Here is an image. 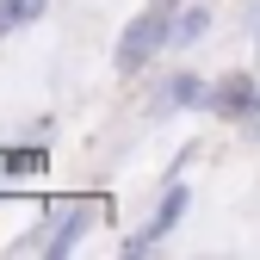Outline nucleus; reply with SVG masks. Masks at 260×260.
I'll return each mask as SVG.
<instances>
[{
	"label": "nucleus",
	"instance_id": "obj_1",
	"mask_svg": "<svg viewBox=\"0 0 260 260\" xmlns=\"http://www.w3.org/2000/svg\"><path fill=\"white\" fill-rule=\"evenodd\" d=\"M174 25H180V0H149V7L130 19V31L118 38V50H112L118 75H137V69H149V56H155L161 44H174Z\"/></svg>",
	"mask_w": 260,
	"mask_h": 260
},
{
	"label": "nucleus",
	"instance_id": "obj_2",
	"mask_svg": "<svg viewBox=\"0 0 260 260\" xmlns=\"http://www.w3.org/2000/svg\"><path fill=\"white\" fill-rule=\"evenodd\" d=\"M186 199H192L186 186H168V192H161V205H155V217H149V223H143V230L130 236L124 248H130V254H149V248H155L161 236H174V223L186 217Z\"/></svg>",
	"mask_w": 260,
	"mask_h": 260
},
{
	"label": "nucleus",
	"instance_id": "obj_3",
	"mask_svg": "<svg viewBox=\"0 0 260 260\" xmlns=\"http://www.w3.org/2000/svg\"><path fill=\"white\" fill-rule=\"evenodd\" d=\"M87 217H93V205H81V199L62 205V211H56V230L44 236V248H50V254H69V248L87 236Z\"/></svg>",
	"mask_w": 260,
	"mask_h": 260
},
{
	"label": "nucleus",
	"instance_id": "obj_4",
	"mask_svg": "<svg viewBox=\"0 0 260 260\" xmlns=\"http://www.w3.org/2000/svg\"><path fill=\"white\" fill-rule=\"evenodd\" d=\"M217 112H236V118H248V112H254V81H248V75L223 81V87H217Z\"/></svg>",
	"mask_w": 260,
	"mask_h": 260
},
{
	"label": "nucleus",
	"instance_id": "obj_5",
	"mask_svg": "<svg viewBox=\"0 0 260 260\" xmlns=\"http://www.w3.org/2000/svg\"><path fill=\"white\" fill-rule=\"evenodd\" d=\"M44 13V0H0V38H13V31H25L31 19Z\"/></svg>",
	"mask_w": 260,
	"mask_h": 260
},
{
	"label": "nucleus",
	"instance_id": "obj_6",
	"mask_svg": "<svg viewBox=\"0 0 260 260\" xmlns=\"http://www.w3.org/2000/svg\"><path fill=\"white\" fill-rule=\"evenodd\" d=\"M205 25H211V13H205V7H192V13L174 25V44H199V38H205Z\"/></svg>",
	"mask_w": 260,
	"mask_h": 260
},
{
	"label": "nucleus",
	"instance_id": "obj_7",
	"mask_svg": "<svg viewBox=\"0 0 260 260\" xmlns=\"http://www.w3.org/2000/svg\"><path fill=\"white\" fill-rule=\"evenodd\" d=\"M174 100H180V106H199V100H205V81H199V75H180V81H174Z\"/></svg>",
	"mask_w": 260,
	"mask_h": 260
},
{
	"label": "nucleus",
	"instance_id": "obj_8",
	"mask_svg": "<svg viewBox=\"0 0 260 260\" xmlns=\"http://www.w3.org/2000/svg\"><path fill=\"white\" fill-rule=\"evenodd\" d=\"M0 168H19V174H25V168H44V161H38V155H0Z\"/></svg>",
	"mask_w": 260,
	"mask_h": 260
}]
</instances>
